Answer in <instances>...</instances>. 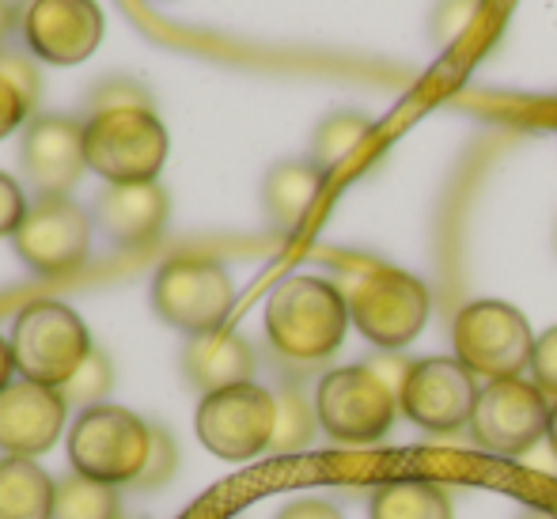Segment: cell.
Masks as SVG:
<instances>
[{"label": "cell", "instance_id": "obj_1", "mask_svg": "<svg viewBox=\"0 0 557 519\" xmlns=\"http://www.w3.org/2000/svg\"><path fill=\"white\" fill-rule=\"evenodd\" d=\"M349 322V300L326 277H288L265 300V337L296 364H315L342 349Z\"/></svg>", "mask_w": 557, "mask_h": 519}, {"label": "cell", "instance_id": "obj_2", "mask_svg": "<svg viewBox=\"0 0 557 519\" xmlns=\"http://www.w3.org/2000/svg\"><path fill=\"white\" fill-rule=\"evenodd\" d=\"M168 129L152 107L99 110L84 122V160L107 186L156 183L168 160Z\"/></svg>", "mask_w": 557, "mask_h": 519}, {"label": "cell", "instance_id": "obj_3", "mask_svg": "<svg viewBox=\"0 0 557 519\" xmlns=\"http://www.w3.org/2000/svg\"><path fill=\"white\" fill-rule=\"evenodd\" d=\"M12 357L20 380L42 387H65L73 372L91 357V334L73 308L58 300L27 304L12 322Z\"/></svg>", "mask_w": 557, "mask_h": 519}, {"label": "cell", "instance_id": "obj_4", "mask_svg": "<svg viewBox=\"0 0 557 519\" xmlns=\"http://www.w3.org/2000/svg\"><path fill=\"white\" fill-rule=\"evenodd\" d=\"M148 452H152V424L114 403L84 410L69 432L73 470L107 485H137Z\"/></svg>", "mask_w": 557, "mask_h": 519}, {"label": "cell", "instance_id": "obj_5", "mask_svg": "<svg viewBox=\"0 0 557 519\" xmlns=\"http://www.w3.org/2000/svg\"><path fill=\"white\" fill-rule=\"evenodd\" d=\"M455 357L485 380H516L535 357V334L520 308L505 300H474L455 314Z\"/></svg>", "mask_w": 557, "mask_h": 519}, {"label": "cell", "instance_id": "obj_6", "mask_svg": "<svg viewBox=\"0 0 557 519\" xmlns=\"http://www.w3.org/2000/svg\"><path fill=\"white\" fill-rule=\"evenodd\" d=\"M345 300L352 326L380 349H406L429 322V288L395 265H372L352 277Z\"/></svg>", "mask_w": 557, "mask_h": 519}, {"label": "cell", "instance_id": "obj_7", "mask_svg": "<svg viewBox=\"0 0 557 519\" xmlns=\"http://www.w3.org/2000/svg\"><path fill=\"white\" fill-rule=\"evenodd\" d=\"M315 413L337 444H375L395 424L398 395L372 364L334 368L315 387Z\"/></svg>", "mask_w": 557, "mask_h": 519}, {"label": "cell", "instance_id": "obj_8", "mask_svg": "<svg viewBox=\"0 0 557 519\" xmlns=\"http://www.w3.org/2000/svg\"><path fill=\"white\" fill-rule=\"evenodd\" d=\"M235 288L216 258L178 255L152 277V311L186 337L221 330L232 314Z\"/></svg>", "mask_w": 557, "mask_h": 519}, {"label": "cell", "instance_id": "obj_9", "mask_svg": "<svg viewBox=\"0 0 557 519\" xmlns=\"http://www.w3.org/2000/svg\"><path fill=\"white\" fill-rule=\"evenodd\" d=\"M273 421H277V395L258 383H235V387L201 395L194 413V432L224 462H247L270 452Z\"/></svg>", "mask_w": 557, "mask_h": 519}, {"label": "cell", "instance_id": "obj_10", "mask_svg": "<svg viewBox=\"0 0 557 519\" xmlns=\"http://www.w3.org/2000/svg\"><path fill=\"white\" fill-rule=\"evenodd\" d=\"M546 421H550V403L539 383L516 375V380L485 383L467 429L482 452L516 459V455H528L539 440H546Z\"/></svg>", "mask_w": 557, "mask_h": 519}, {"label": "cell", "instance_id": "obj_11", "mask_svg": "<svg viewBox=\"0 0 557 519\" xmlns=\"http://www.w3.org/2000/svg\"><path fill=\"white\" fill-rule=\"evenodd\" d=\"M12 250L38 277H65L88 258L91 217L69 198H38L15 227Z\"/></svg>", "mask_w": 557, "mask_h": 519}, {"label": "cell", "instance_id": "obj_12", "mask_svg": "<svg viewBox=\"0 0 557 519\" xmlns=\"http://www.w3.org/2000/svg\"><path fill=\"white\" fill-rule=\"evenodd\" d=\"M474 372L459 357L413 360L398 387V410L425 432H455L470 424L478 406Z\"/></svg>", "mask_w": 557, "mask_h": 519}, {"label": "cell", "instance_id": "obj_13", "mask_svg": "<svg viewBox=\"0 0 557 519\" xmlns=\"http://www.w3.org/2000/svg\"><path fill=\"white\" fill-rule=\"evenodd\" d=\"M20 23L27 50L46 65H81L103 42L96 0H27Z\"/></svg>", "mask_w": 557, "mask_h": 519}, {"label": "cell", "instance_id": "obj_14", "mask_svg": "<svg viewBox=\"0 0 557 519\" xmlns=\"http://www.w3.org/2000/svg\"><path fill=\"white\" fill-rule=\"evenodd\" d=\"M20 168L38 198H69L84 168V122L69 114H38L20 140Z\"/></svg>", "mask_w": 557, "mask_h": 519}, {"label": "cell", "instance_id": "obj_15", "mask_svg": "<svg viewBox=\"0 0 557 519\" xmlns=\"http://www.w3.org/2000/svg\"><path fill=\"white\" fill-rule=\"evenodd\" d=\"M65 417L69 403L58 387L12 380L0 391V452L23 455V459L50 452L65 429Z\"/></svg>", "mask_w": 557, "mask_h": 519}, {"label": "cell", "instance_id": "obj_16", "mask_svg": "<svg viewBox=\"0 0 557 519\" xmlns=\"http://www.w3.org/2000/svg\"><path fill=\"white\" fill-rule=\"evenodd\" d=\"M168 194L160 183H125L107 186L96 198V224L114 247L137 250L160 239L168 224Z\"/></svg>", "mask_w": 557, "mask_h": 519}, {"label": "cell", "instance_id": "obj_17", "mask_svg": "<svg viewBox=\"0 0 557 519\" xmlns=\"http://www.w3.org/2000/svg\"><path fill=\"white\" fill-rule=\"evenodd\" d=\"M186 383L201 395H213V391L235 387V383H250L255 372V353L243 342L235 330H209V334H194L183 345V357H178Z\"/></svg>", "mask_w": 557, "mask_h": 519}, {"label": "cell", "instance_id": "obj_18", "mask_svg": "<svg viewBox=\"0 0 557 519\" xmlns=\"http://www.w3.org/2000/svg\"><path fill=\"white\" fill-rule=\"evenodd\" d=\"M326 175L311 160H281L262 178V209L277 232H296L319 201Z\"/></svg>", "mask_w": 557, "mask_h": 519}, {"label": "cell", "instance_id": "obj_19", "mask_svg": "<svg viewBox=\"0 0 557 519\" xmlns=\"http://www.w3.org/2000/svg\"><path fill=\"white\" fill-rule=\"evenodd\" d=\"M53 482L35 459L4 455L0 459V519H50Z\"/></svg>", "mask_w": 557, "mask_h": 519}, {"label": "cell", "instance_id": "obj_20", "mask_svg": "<svg viewBox=\"0 0 557 519\" xmlns=\"http://www.w3.org/2000/svg\"><path fill=\"white\" fill-rule=\"evenodd\" d=\"M368 519H451L444 485L425 478H395L372 493Z\"/></svg>", "mask_w": 557, "mask_h": 519}, {"label": "cell", "instance_id": "obj_21", "mask_svg": "<svg viewBox=\"0 0 557 519\" xmlns=\"http://www.w3.org/2000/svg\"><path fill=\"white\" fill-rule=\"evenodd\" d=\"M368 133H372V122H368L360 110H334V114H326L323 122L315 125V133H311L308 160L315 163L323 175H331V171L342 168V163L364 145Z\"/></svg>", "mask_w": 557, "mask_h": 519}, {"label": "cell", "instance_id": "obj_22", "mask_svg": "<svg viewBox=\"0 0 557 519\" xmlns=\"http://www.w3.org/2000/svg\"><path fill=\"white\" fill-rule=\"evenodd\" d=\"M117 512H122V505H117V485L84 478V474H76V470L58 478L50 519H117Z\"/></svg>", "mask_w": 557, "mask_h": 519}, {"label": "cell", "instance_id": "obj_23", "mask_svg": "<svg viewBox=\"0 0 557 519\" xmlns=\"http://www.w3.org/2000/svg\"><path fill=\"white\" fill-rule=\"evenodd\" d=\"M319 429V413H315V403H308L300 387H285L277 395V421H273V444L270 452L273 455H293V452H304L311 444Z\"/></svg>", "mask_w": 557, "mask_h": 519}, {"label": "cell", "instance_id": "obj_24", "mask_svg": "<svg viewBox=\"0 0 557 519\" xmlns=\"http://www.w3.org/2000/svg\"><path fill=\"white\" fill-rule=\"evenodd\" d=\"M111 387H114L111 357L91 349V357L84 360V364L73 372V380L61 387V398H65L69 406H81V413H84V410H91V406H103V398L111 395Z\"/></svg>", "mask_w": 557, "mask_h": 519}, {"label": "cell", "instance_id": "obj_25", "mask_svg": "<svg viewBox=\"0 0 557 519\" xmlns=\"http://www.w3.org/2000/svg\"><path fill=\"white\" fill-rule=\"evenodd\" d=\"M178 470V444L168 429L152 424V452H148L145 474L137 478V490H160L171 482V474Z\"/></svg>", "mask_w": 557, "mask_h": 519}, {"label": "cell", "instance_id": "obj_26", "mask_svg": "<svg viewBox=\"0 0 557 519\" xmlns=\"http://www.w3.org/2000/svg\"><path fill=\"white\" fill-rule=\"evenodd\" d=\"M478 8H482V0H436L433 8V38L441 46H451L455 38L462 35V30L470 27V20L478 15Z\"/></svg>", "mask_w": 557, "mask_h": 519}, {"label": "cell", "instance_id": "obj_27", "mask_svg": "<svg viewBox=\"0 0 557 519\" xmlns=\"http://www.w3.org/2000/svg\"><path fill=\"white\" fill-rule=\"evenodd\" d=\"M122 107H152V99H148V91L137 81H122V76L117 81H103L88 99L91 114H99V110H122Z\"/></svg>", "mask_w": 557, "mask_h": 519}, {"label": "cell", "instance_id": "obj_28", "mask_svg": "<svg viewBox=\"0 0 557 519\" xmlns=\"http://www.w3.org/2000/svg\"><path fill=\"white\" fill-rule=\"evenodd\" d=\"M531 372L546 398L557 403V326L535 337V357H531Z\"/></svg>", "mask_w": 557, "mask_h": 519}, {"label": "cell", "instance_id": "obj_29", "mask_svg": "<svg viewBox=\"0 0 557 519\" xmlns=\"http://www.w3.org/2000/svg\"><path fill=\"white\" fill-rule=\"evenodd\" d=\"M30 99L23 96L20 88H15L12 81H8L4 73H0V140L8 137V133H15L23 122H27V114H30Z\"/></svg>", "mask_w": 557, "mask_h": 519}, {"label": "cell", "instance_id": "obj_30", "mask_svg": "<svg viewBox=\"0 0 557 519\" xmlns=\"http://www.w3.org/2000/svg\"><path fill=\"white\" fill-rule=\"evenodd\" d=\"M27 201H23V190H20V183H15L12 175H4L0 171V239H12L15 235V227L23 224V217H27Z\"/></svg>", "mask_w": 557, "mask_h": 519}, {"label": "cell", "instance_id": "obj_31", "mask_svg": "<svg viewBox=\"0 0 557 519\" xmlns=\"http://www.w3.org/2000/svg\"><path fill=\"white\" fill-rule=\"evenodd\" d=\"M0 73H4L8 81H12L15 88H20L23 96L35 103V99H38V73H35V65L23 58V53H4V50H0Z\"/></svg>", "mask_w": 557, "mask_h": 519}, {"label": "cell", "instance_id": "obj_32", "mask_svg": "<svg viewBox=\"0 0 557 519\" xmlns=\"http://www.w3.org/2000/svg\"><path fill=\"white\" fill-rule=\"evenodd\" d=\"M273 519H345V516L323 497H296V501H288Z\"/></svg>", "mask_w": 557, "mask_h": 519}, {"label": "cell", "instance_id": "obj_33", "mask_svg": "<svg viewBox=\"0 0 557 519\" xmlns=\"http://www.w3.org/2000/svg\"><path fill=\"white\" fill-rule=\"evenodd\" d=\"M12 375H15V357H12V342L8 337H0V391L12 383Z\"/></svg>", "mask_w": 557, "mask_h": 519}, {"label": "cell", "instance_id": "obj_34", "mask_svg": "<svg viewBox=\"0 0 557 519\" xmlns=\"http://www.w3.org/2000/svg\"><path fill=\"white\" fill-rule=\"evenodd\" d=\"M12 23H15V4L12 0H0V42H4V35H8Z\"/></svg>", "mask_w": 557, "mask_h": 519}, {"label": "cell", "instance_id": "obj_35", "mask_svg": "<svg viewBox=\"0 0 557 519\" xmlns=\"http://www.w3.org/2000/svg\"><path fill=\"white\" fill-rule=\"evenodd\" d=\"M546 440H550L554 455H557V403L550 406V421H546Z\"/></svg>", "mask_w": 557, "mask_h": 519}, {"label": "cell", "instance_id": "obj_36", "mask_svg": "<svg viewBox=\"0 0 557 519\" xmlns=\"http://www.w3.org/2000/svg\"><path fill=\"white\" fill-rule=\"evenodd\" d=\"M516 519H557V512H550V508H523Z\"/></svg>", "mask_w": 557, "mask_h": 519}, {"label": "cell", "instance_id": "obj_37", "mask_svg": "<svg viewBox=\"0 0 557 519\" xmlns=\"http://www.w3.org/2000/svg\"><path fill=\"white\" fill-rule=\"evenodd\" d=\"M554 243H557V235H554Z\"/></svg>", "mask_w": 557, "mask_h": 519}, {"label": "cell", "instance_id": "obj_38", "mask_svg": "<svg viewBox=\"0 0 557 519\" xmlns=\"http://www.w3.org/2000/svg\"><path fill=\"white\" fill-rule=\"evenodd\" d=\"M137 519H140V516H137Z\"/></svg>", "mask_w": 557, "mask_h": 519}]
</instances>
